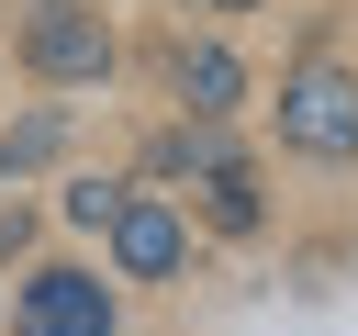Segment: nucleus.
Wrapping results in <instances>:
<instances>
[{
    "mask_svg": "<svg viewBox=\"0 0 358 336\" xmlns=\"http://www.w3.org/2000/svg\"><path fill=\"white\" fill-rule=\"evenodd\" d=\"M11 67L34 90H101L123 67V34H112L101 0H22L11 11Z\"/></svg>",
    "mask_w": 358,
    "mask_h": 336,
    "instance_id": "obj_1",
    "label": "nucleus"
},
{
    "mask_svg": "<svg viewBox=\"0 0 358 336\" xmlns=\"http://www.w3.org/2000/svg\"><path fill=\"white\" fill-rule=\"evenodd\" d=\"M268 112H280V146H291L302 168H358V67H347V56H324V45L291 56Z\"/></svg>",
    "mask_w": 358,
    "mask_h": 336,
    "instance_id": "obj_2",
    "label": "nucleus"
},
{
    "mask_svg": "<svg viewBox=\"0 0 358 336\" xmlns=\"http://www.w3.org/2000/svg\"><path fill=\"white\" fill-rule=\"evenodd\" d=\"M190 258H201L190 202L134 179V190H123V213H112V235H101V280H112V291H168V280H190Z\"/></svg>",
    "mask_w": 358,
    "mask_h": 336,
    "instance_id": "obj_3",
    "label": "nucleus"
},
{
    "mask_svg": "<svg viewBox=\"0 0 358 336\" xmlns=\"http://www.w3.org/2000/svg\"><path fill=\"white\" fill-rule=\"evenodd\" d=\"M11 336H123V291L101 280V258H22Z\"/></svg>",
    "mask_w": 358,
    "mask_h": 336,
    "instance_id": "obj_4",
    "label": "nucleus"
},
{
    "mask_svg": "<svg viewBox=\"0 0 358 336\" xmlns=\"http://www.w3.org/2000/svg\"><path fill=\"white\" fill-rule=\"evenodd\" d=\"M168 101H179V123H235L246 112V67L213 34H179L168 45Z\"/></svg>",
    "mask_w": 358,
    "mask_h": 336,
    "instance_id": "obj_5",
    "label": "nucleus"
},
{
    "mask_svg": "<svg viewBox=\"0 0 358 336\" xmlns=\"http://www.w3.org/2000/svg\"><path fill=\"white\" fill-rule=\"evenodd\" d=\"M201 224H213V235H257V224H268V202H257V168H246V157L201 168Z\"/></svg>",
    "mask_w": 358,
    "mask_h": 336,
    "instance_id": "obj_6",
    "label": "nucleus"
},
{
    "mask_svg": "<svg viewBox=\"0 0 358 336\" xmlns=\"http://www.w3.org/2000/svg\"><path fill=\"white\" fill-rule=\"evenodd\" d=\"M123 168H67V190H56V213L78 224V235H112V213H123Z\"/></svg>",
    "mask_w": 358,
    "mask_h": 336,
    "instance_id": "obj_7",
    "label": "nucleus"
},
{
    "mask_svg": "<svg viewBox=\"0 0 358 336\" xmlns=\"http://www.w3.org/2000/svg\"><path fill=\"white\" fill-rule=\"evenodd\" d=\"M34 235H45L34 190H0V269H22V258H34Z\"/></svg>",
    "mask_w": 358,
    "mask_h": 336,
    "instance_id": "obj_8",
    "label": "nucleus"
},
{
    "mask_svg": "<svg viewBox=\"0 0 358 336\" xmlns=\"http://www.w3.org/2000/svg\"><path fill=\"white\" fill-rule=\"evenodd\" d=\"M201 22H235V11H268V0H190Z\"/></svg>",
    "mask_w": 358,
    "mask_h": 336,
    "instance_id": "obj_9",
    "label": "nucleus"
}]
</instances>
